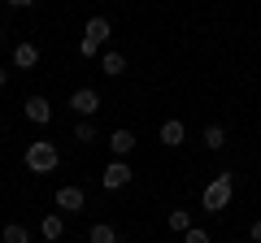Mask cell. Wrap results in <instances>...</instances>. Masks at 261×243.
Here are the masks:
<instances>
[{
	"mask_svg": "<svg viewBox=\"0 0 261 243\" xmlns=\"http://www.w3.org/2000/svg\"><path fill=\"white\" fill-rule=\"evenodd\" d=\"M100 70L109 78H122V74H126V56H122L118 48H109V52H100Z\"/></svg>",
	"mask_w": 261,
	"mask_h": 243,
	"instance_id": "10",
	"label": "cell"
},
{
	"mask_svg": "<svg viewBox=\"0 0 261 243\" xmlns=\"http://www.w3.org/2000/svg\"><path fill=\"white\" fill-rule=\"evenodd\" d=\"M248 239H252V243H261V217H257V222H252V230H248Z\"/></svg>",
	"mask_w": 261,
	"mask_h": 243,
	"instance_id": "20",
	"label": "cell"
},
{
	"mask_svg": "<svg viewBox=\"0 0 261 243\" xmlns=\"http://www.w3.org/2000/svg\"><path fill=\"white\" fill-rule=\"evenodd\" d=\"M183 243H214V239H209V230H200V226H192V230L183 234Z\"/></svg>",
	"mask_w": 261,
	"mask_h": 243,
	"instance_id": "19",
	"label": "cell"
},
{
	"mask_svg": "<svg viewBox=\"0 0 261 243\" xmlns=\"http://www.w3.org/2000/svg\"><path fill=\"white\" fill-rule=\"evenodd\" d=\"M22 161H27L31 174H53V169L61 165V152H57L48 139H31V143H27V152H22Z\"/></svg>",
	"mask_w": 261,
	"mask_h": 243,
	"instance_id": "2",
	"label": "cell"
},
{
	"mask_svg": "<svg viewBox=\"0 0 261 243\" xmlns=\"http://www.w3.org/2000/svg\"><path fill=\"white\" fill-rule=\"evenodd\" d=\"M105 143H109V157H122V161H126L130 152H135V135H130L126 126H118V131H113Z\"/></svg>",
	"mask_w": 261,
	"mask_h": 243,
	"instance_id": "8",
	"label": "cell"
},
{
	"mask_svg": "<svg viewBox=\"0 0 261 243\" xmlns=\"http://www.w3.org/2000/svg\"><path fill=\"white\" fill-rule=\"evenodd\" d=\"M83 35H87V39H96V44H109V39H113V22H109V18H100V13H96V18H87Z\"/></svg>",
	"mask_w": 261,
	"mask_h": 243,
	"instance_id": "9",
	"label": "cell"
},
{
	"mask_svg": "<svg viewBox=\"0 0 261 243\" xmlns=\"http://www.w3.org/2000/svg\"><path fill=\"white\" fill-rule=\"evenodd\" d=\"M5 83H9V66H0V87H5Z\"/></svg>",
	"mask_w": 261,
	"mask_h": 243,
	"instance_id": "22",
	"label": "cell"
},
{
	"mask_svg": "<svg viewBox=\"0 0 261 243\" xmlns=\"http://www.w3.org/2000/svg\"><path fill=\"white\" fill-rule=\"evenodd\" d=\"M0 239H5V243H31V230L22 222H9L5 230H0Z\"/></svg>",
	"mask_w": 261,
	"mask_h": 243,
	"instance_id": "16",
	"label": "cell"
},
{
	"mask_svg": "<svg viewBox=\"0 0 261 243\" xmlns=\"http://www.w3.org/2000/svg\"><path fill=\"white\" fill-rule=\"evenodd\" d=\"M87 243H122V234L113 230L109 222H96L92 230H87Z\"/></svg>",
	"mask_w": 261,
	"mask_h": 243,
	"instance_id": "12",
	"label": "cell"
},
{
	"mask_svg": "<svg viewBox=\"0 0 261 243\" xmlns=\"http://www.w3.org/2000/svg\"><path fill=\"white\" fill-rule=\"evenodd\" d=\"M200 143H205L209 152H222V148H226V131H222V126L214 122V126H205V135H200Z\"/></svg>",
	"mask_w": 261,
	"mask_h": 243,
	"instance_id": "14",
	"label": "cell"
},
{
	"mask_svg": "<svg viewBox=\"0 0 261 243\" xmlns=\"http://www.w3.org/2000/svg\"><path fill=\"white\" fill-rule=\"evenodd\" d=\"M57 208H61V213H83V208H87V191L74 187V183L57 187Z\"/></svg>",
	"mask_w": 261,
	"mask_h": 243,
	"instance_id": "5",
	"label": "cell"
},
{
	"mask_svg": "<svg viewBox=\"0 0 261 243\" xmlns=\"http://www.w3.org/2000/svg\"><path fill=\"white\" fill-rule=\"evenodd\" d=\"M5 5H13V9H31L35 0H5Z\"/></svg>",
	"mask_w": 261,
	"mask_h": 243,
	"instance_id": "21",
	"label": "cell"
},
{
	"mask_svg": "<svg viewBox=\"0 0 261 243\" xmlns=\"http://www.w3.org/2000/svg\"><path fill=\"white\" fill-rule=\"evenodd\" d=\"M100 48L105 44H96V39H87V35L79 39V56H83V61H100Z\"/></svg>",
	"mask_w": 261,
	"mask_h": 243,
	"instance_id": "18",
	"label": "cell"
},
{
	"mask_svg": "<svg viewBox=\"0 0 261 243\" xmlns=\"http://www.w3.org/2000/svg\"><path fill=\"white\" fill-rule=\"evenodd\" d=\"M39 234H44V239H61V234H65V217L61 213H48L44 222H39Z\"/></svg>",
	"mask_w": 261,
	"mask_h": 243,
	"instance_id": "15",
	"label": "cell"
},
{
	"mask_svg": "<svg viewBox=\"0 0 261 243\" xmlns=\"http://www.w3.org/2000/svg\"><path fill=\"white\" fill-rule=\"evenodd\" d=\"M0 44H5V31H0Z\"/></svg>",
	"mask_w": 261,
	"mask_h": 243,
	"instance_id": "23",
	"label": "cell"
},
{
	"mask_svg": "<svg viewBox=\"0 0 261 243\" xmlns=\"http://www.w3.org/2000/svg\"><path fill=\"white\" fill-rule=\"evenodd\" d=\"M39 66V48L35 44H18L13 48V70H35Z\"/></svg>",
	"mask_w": 261,
	"mask_h": 243,
	"instance_id": "11",
	"label": "cell"
},
{
	"mask_svg": "<svg viewBox=\"0 0 261 243\" xmlns=\"http://www.w3.org/2000/svg\"><path fill=\"white\" fill-rule=\"evenodd\" d=\"M166 226H170L174 234H187V230H192V213H187V208H170V213H166Z\"/></svg>",
	"mask_w": 261,
	"mask_h": 243,
	"instance_id": "13",
	"label": "cell"
},
{
	"mask_svg": "<svg viewBox=\"0 0 261 243\" xmlns=\"http://www.w3.org/2000/svg\"><path fill=\"white\" fill-rule=\"evenodd\" d=\"M231 196H235V174H218L214 183H209V187L200 191V208L218 217L222 208H231Z\"/></svg>",
	"mask_w": 261,
	"mask_h": 243,
	"instance_id": "1",
	"label": "cell"
},
{
	"mask_svg": "<svg viewBox=\"0 0 261 243\" xmlns=\"http://www.w3.org/2000/svg\"><path fill=\"white\" fill-rule=\"evenodd\" d=\"M70 109H74V117H96V109H100V92H96V87H74Z\"/></svg>",
	"mask_w": 261,
	"mask_h": 243,
	"instance_id": "4",
	"label": "cell"
},
{
	"mask_svg": "<svg viewBox=\"0 0 261 243\" xmlns=\"http://www.w3.org/2000/svg\"><path fill=\"white\" fill-rule=\"evenodd\" d=\"M22 113H27V122H35V126H48V122H53L48 96H27V100H22Z\"/></svg>",
	"mask_w": 261,
	"mask_h": 243,
	"instance_id": "6",
	"label": "cell"
},
{
	"mask_svg": "<svg viewBox=\"0 0 261 243\" xmlns=\"http://www.w3.org/2000/svg\"><path fill=\"white\" fill-rule=\"evenodd\" d=\"M130 178H135V169L122 157H109V165H105V174H100V187L105 191H122V187H130Z\"/></svg>",
	"mask_w": 261,
	"mask_h": 243,
	"instance_id": "3",
	"label": "cell"
},
{
	"mask_svg": "<svg viewBox=\"0 0 261 243\" xmlns=\"http://www.w3.org/2000/svg\"><path fill=\"white\" fill-rule=\"evenodd\" d=\"M74 139L79 143H96V122L92 117H79L74 122Z\"/></svg>",
	"mask_w": 261,
	"mask_h": 243,
	"instance_id": "17",
	"label": "cell"
},
{
	"mask_svg": "<svg viewBox=\"0 0 261 243\" xmlns=\"http://www.w3.org/2000/svg\"><path fill=\"white\" fill-rule=\"evenodd\" d=\"M157 139L166 143V148H183V139H187L183 117H166V122H161V131H157Z\"/></svg>",
	"mask_w": 261,
	"mask_h": 243,
	"instance_id": "7",
	"label": "cell"
}]
</instances>
